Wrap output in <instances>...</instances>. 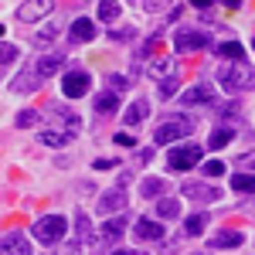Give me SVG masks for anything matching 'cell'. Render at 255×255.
<instances>
[{
	"instance_id": "1",
	"label": "cell",
	"mask_w": 255,
	"mask_h": 255,
	"mask_svg": "<svg viewBox=\"0 0 255 255\" xmlns=\"http://www.w3.org/2000/svg\"><path fill=\"white\" fill-rule=\"evenodd\" d=\"M218 82L228 92H242V89H255V68L249 61H228L218 68Z\"/></svg>"
},
{
	"instance_id": "2",
	"label": "cell",
	"mask_w": 255,
	"mask_h": 255,
	"mask_svg": "<svg viewBox=\"0 0 255 255\" xmlns=\"http://www.w3.org/2000/svg\"><path fill=\"white\" fill-rule=\"evenodd\" d=\"M191 133H194V116L174 113V116H167L157 129H153V143H157V146H167V143L184 139V136H191Z\"/></svg>"
},
{
	"instance_id": "3",
	"label": "cell",
	"mask_w": 255,
	"mask_h": 255,
	"mask_svg": "<svg viewBox=\"0 0 255 255\" xmlns=\"http://www.w3.org/2000/svg\"><path fill=\"white\" fill-rule=\"evenodd\" d=\"M65 232H68V221H65L61 215H44V218H38V221L31 225V235L38 238V242H44V245L61 242Z\"/></svg>"
},
{
	"instance_id": "4",
	"label": "cell",
	"mask_w": 255,
	"mask_h": 255,
	"mask_svg": "<svg viewBox=\"0 0 255 255\" xmlns=\"http://www.w3.org/2000/svg\"><path fill=\"white\" fill-rule=\"evenodd\" d=\"M44 129H55V133H61V136H75L82 129V119L79 113H72L68 106H51V113H48V126Z\"/></svg>"
},
{
	"instance_id": "5",
	"label": "cell",
	"mask_w": 255,
	"mask_h": 255,
	"mask_svg": "<svg viewBox=\"0 0 255 255\" xmlns=\"http://www.w3.org/2000/svg\"><path fill=\"white\" fill-rule=\"evenodd\" d=\"M167 167H170V170H191V167H201V146H194V143L170 146V153H167Z\"/></svg>"
},
{
	"instance_id": "6",
	"label": "cell",
	"mask_w": 255,
	"mask_h": 255,
	"mask_svg": "<svg viewBox=\"0 0 255 255\" xmlns=\"http://www.w3.org/2000/svg\"><path fill=\"white\" fill-rule=\"evenodd\" d=\"M174 44L180 55L184 51H197V48H211V34L197 31V27H180V31H174Z\"/></svg>"
},
{
	"instance_id": "7",
	"label": "cell",
	"mask_w": 255,
	"mask_h": 255,
	"mask_svg": "<svg viewBox=\"0 0 255 255\" xmlns=\"http://www.w3.org/2000/svg\"><path fill=\"white\" fill-rule=\"evenodd\" d=\"M89 85H92V75H89L85 68H72V72H65V79H61V92H65V99H82L89 92Z\"/></svg>"
},
{
	"instance_id": "8",
	"label": "cell",
	"mask_w": 255,
	"mask_h": 255,
	"mask_svg": "<svg viewBox=\"0 0 255 255\" xmlns=\"http://www.w3.org/2000/svg\"><path fill=\"white\" fill-rule=\"evenodd\" d=\"M180 194L187 197V201H197V204H211V201L221 197V191L211 187V184H204V180H187V184L180 187Z\"/></svg>"
},
{
	"instance_id": "9",
	"label": "cell",
	"mask_w": 255,
	"mask_h": 255,
	"mask_svg": "<svg viewBox=\"0 0 255 255\" xmlns=\"http://www.w3.org/2000/svg\"><path fill=\"white\" fill-rule=\"evenodd\" d=\"M126 204H129V197L123 194V187H113V191H106V194L99 197V215H123L126 211Z\"/></svg>"
},
{
	"instance_id": "10",
	"label": "cell",
	"mask_w": 255,
	"mask_h": 255,
	"mask_svg": "<svg viewBox=\"0 0 255 255\" xmlns=\"http://www.w3.org/2000/svg\"><path fill=\"white\" fill-rule=\"evenodd\" d=\"M55 10V3L51 0H38V3H24V7H17V20H24V24H34V20L48 17Z\"/></svg>"
},
{
	"instance_id": "11",
	"label": "cell",
	"mask_w": 255,
	"mask_h": 255,
	"mask_svg": "<svg viewBox=\"0 0 255 255\" xmlns=\"http://www.w3.org/2000/svg\"><path fill=\"white\" fill-rule=\"evenodd\" d=\"M146 72H150V75H153L157 82H167V79H174V75H177V61H174V58H163V55H157V58L146 61Z\"/></svg>"
},
{
	"instance_id": "12",
	"label": "cell",
	"mask_w": 255,
	"mask_h": 255,
	"mask_svg": "<svg viewBox=\"0 0 255 255\" xmlns=\"http://www.w3.org/2000/svg\"><path fill=\"white\" fill-rule=\"evenodd\" d=\"M0 255H31L27 249V235L24 232H10L0 238Z\"/></svg>"
},
{
	"instance_id": "13",
	"label": "cell",
	"mask_w": 255,
	"mask_h": 255,
	"mask_svg": "<svg viewBox=\"0 0 255 255\" xmlns=\"http://www.w3.org/2000/svg\"><path fill=\"white\" fill-rule=\"evenodd\" d=\"M61 65H65V55H58V51H51V55H41L38 61H34V72H38V79H51L55 72H61Z\"/></svg>"
},
{
	"instance_id": "14",
	"label": "cell",
	"mask_w": 255,
	"mask_h": 255,
	"mask_svg": "<svg viewBox=\"0 0 255 255\" xmlns=\"http://www.w3.org/2000/svg\"><path fill=\"white\" fill-rule=\"evenodd\" d=\"M133 235L143 238V242L163 238V221H153V218H136V225H133Z\"/></svg>"
},
{
	"instance_id": "15",
	"label": "cell",
	"mask_w": 255,
	"mask_h": 255,
	"mask_svg": "<svg viewBox=\"0 0 255 255\" xmlns=\"http://www.w3.org/2000/svg\"><path fill=\"white\" fill-rule=\"evenodd\" d=\"M218 92H215V85H191L187 92H184V102L187 106H208V102H215Z\"/></svg>"
},
{
	"instance_id": "16",
	"label": "cell",
	"mask_w": 255,
	"mask_h": 255,
	"mask_svg": "<svg viewBox=\"0 0 255 255\" xmlns=\"http://www.w3.org/2000/svg\"><path fill=\"white\" fill-rule=\"evenodd\" d=\"M242 242H245L242 232H235V228H218L215 235H211V249H238Z\"/></svg>"
},
{
	"instance_id": "17",
	"label": "cell",
	"mask_w": 255,
	"mask_h": 255,
	"mask_svg": "<svg viewBox=\"0 0 255 255\" xmlns=\"http://www.w3.org/2000/svg\"><path fill=\"white\" fill-rule=\"evenodd\" d=\"M96 38V24L89 17H75L72 20V41L75 44H82V41H92Z\"/></svg>"
},
{
	"instance_id": "18",
	"label": "cell",
	"mask_w": 255,
	"mask_h": 255,
	"mask_svg": "<svg viewBox=\"0 0 255 255\" xmlns=\"http://www.w3.org/2000/svg\"><path fill=\"white\" fill-rule=\"evenodd\" d=\"M215 55L218 58H228V61H245V44L225 41V44H215Z\"/></svg>"
},
{
	"instance_id": "19",
	"label": "cell",
	"mask_w": 255,
	"mask_h": 255,
	"mask_svg": "<svg viewBox=\"0 0 255 255\" xmlns=\"http://www.w3.org/2000/svg\"><path fill=\"white\" fill-rule=\"evenodd\" d=\"M146 113H150V102H146V99H136V102H133V106L126 109L123 123H126V126H139V123L146 119Z\"/></svg>"
},
{
	"instance_id": "20",
	"label": "cell",
	"mask_w": 255,
	"mask_h": 255,
	"mask_svg": "<svg viewBox=\"0 0 255 255\" xmlns=\"http://www.w3.org/2000/svg\"><path fill=\"white\" fill-rule=\"evenodd\" d=\"M34 89H41V79L34 68H24L17 79H14V92H34Z\"/></svg>"
},
{
	"instance_id": "21",
	"label": "cell",
	"mask_w": 255,
	"mask_h": 255,
	"mask_svg": "<svg viewBox=\"0 0 255 255\" xmlns=\"http://www.w3.org/2000/svg\"><path fill=\"white\" fill-rule=\"evenodd\" d=\"M139 194H143V197H153V201H160V197L167 194V184H163V177H146V180L139 184Z\"/></svg>"
},
{
	"instance_id": "22",
	"label": "cell",
	"mask_w": 255,
	"mask_h": 255,
	"mask_svg": "<svg viewBox=\"0 0 255 255\" xmlns=\"http://www.w3.org/2000/svg\"><path fill=\"white\" fill-rule=\"evenodd\" d=\"M126 221H129V218L113 215L109 221H106V225H102V238H106V242H113V238H119L123 232H126Z\"/></svg>"
},
{
	"instance_id": "23",
	"label": "cell",
	"mask_w": 255,
	"mask_h": 255,
	"mask_svg": "<svg viewBox=\"0 0 255 255\" xmlns=\"http://www.w3.org/2000/svg\"><path fill=\"white\" fill-rule=\"evenodd\" d=\"M119 106V96H113V92H99L96 96V113L99 116H113Z\"/></svg>"
},
{
	"instance_id": "24",
	"label": "cell",
	"mask_w": 255,
	"mask_h": 255,
	"mask_svg": "<svg viewBox=\"0 0 255 255\" xmlns=\"http://www.w3.org/2000/svg\"><path fill=\"white\" fill-rule=\"evenodd\" d=\"M232 191L235 194H255V174H245V170L235 174L232 177Z\"/></svg>"
},
{
	"instance_id": "25",
	"label": "cell",
	"mask_w": 255,
	"mask_h": 255,
	"mask_svg": "<svg viewBox=\"0 0 255 255\" xmlns=\"http://www.w3.org/2000/svg\"><path fill=\"white\" fill-rule=\"evenodd\" d=\"M208 221H211V218L204 215V211H197V215H191L187 218V221H184V235H201V232H204V228H208Z\"/></svg>"
},
{
	"instance_id": "26",
	"label": "cell",
	"mask_w": 255,
	"mask_h": 255,
	"mask_svg": "<svg viewBox=\"0 0 255 255\" xmlns=\"http://www.w3.org/2000/svg\"><path fill=\"white\" fill-rule=\"evenodd\" d=\"M157 215L160 218H177L180 215V201H177V197H160L157 201Z\"/></svg>"
},
{
	"instance_id": "27",
	"label": "cell",
	"mask_w": 255,
	"mask_h": 255,
	"mask_svg": "<svg viewBox=\"0 0 255 255\" xmlns=\"http://www.w3.org/2000/svg\"><path fill=\"white\" fill-rule=\"evenodd\" d=\"M232 136H235V133H232L228 126H218L215 133H211V139H208V146H211V150H221V146L232 143Z\"/></svg>"
},
{
	"instance_id": "28",
	"label": "cell",
	"mask_w": 255,
	"mask_h": 255,
	"mask_svg": "<svg viewBox=\"0 0 255 255\" xmlns=\"http://www.w3.org/2000/svg\"><path fill=\"white\" fill-rule=\"evenodd\" d=\"M75 235H79V242H89L92 238V225H89V215L85 211L75 215Z\"/></svg>"
},
{
	"instance_id": "29",
	"label": "cell",
	"mask_w": 255,
	"mask_h": 255,
	"mask_svg": "<svg viewBox=\"0 0 255 255\" xmlns=\"http://www.w3.org/2000/svg\"><path fill=\"white\" fill-rule=\"evenodd\" d=\"M38 123H41V113H38V109H24V113H17V126H20V129L38 126Z\"/></svg>"
},
{
	"instance_id": "30",
	"label": "cell",
	"mask_w": 255,
	"mask_h": 255,
	"mask_svg": "<svg viewBox=\"0 0 255 255\" xmlns=\"http://www.w3.org/2000/svg\"><path fill=\"white\" fill-rule=\"evenodd\" d=\"M41 143H44V146H65L68 136H61V133H55V129H41Z\"/></svg>"
},
{
	"instance_id": "31",
	"label": "cell",
	"mask_w": 255,
	"mask_h": 255,
	"mask_svg": "<svg viewBox=\"0 0 255 255\" xmlns=\"http://www.w3.org/2000/svg\"><path fill=\"white\" fill-rule=\"evenodd\" d=\"M177 85H180V82H177V75H174V79H167V82H160V89H157L160 99H174L177 96Z\"/></svg>"
},
{
	"instance_id": "32",
	"label": "cell",
	"mask_w": 255,
	"mask_h": 255,
	"mask_svg": "<svg viewBox=\"0 0 255 255\" xmlns=\"http://www.w3.org/2000/svg\"><path fill=\"white\" fill-rule=\"evenodd\" d=\"M201 170H204L208 177H221V174H225V163H221V160H204Z\"/></svg>"
},
{
	"instance_id": "33",
	"label": "cell",
	"mask_w": 255,
	"mask_h": 255,
	"mask_svg": "<svg viewBox=\"0 0 255 255\" xmlns=\"http://www.w3.org/2000/svg\"><path fill=\"white\" fill-rule=\"evenodd\" d=\"M106 85H109L106 92H113V96H119V92H126V79H123V75H109V79H106Z\"/></svg>"
},
{
	"instance_id": "34",
	"label": "cell",
	"mask_w": 255,
	"mask_h": 255,
	"mask_svg": "<svg viewBox=\"0 0 255 255\" xmlns=\"http://www.w3.org/2000/svg\"><path fill=\"white\" fill-rule=\"evenodd\" d=\"M99 17L102 20H116L119 17V3H99Z\"/></svg>"
},
{
	"instance_id": "35",
	"label": "cell",
	"mask_w": 255,
	"mask_h": 255,
	"mask_svg": "<svg viewBox=\"0 0 255 255\" xmlns=\"http://www.w3.org/2000/svg\"><path fill=\"white\" fill-rule=\"evenodd\" d=\"M55 38H58V27H55V24H44V31H38V34H34V41H38V44L55 41Z\"/></svg>"
},
{
	"instance_id": "36",
	"label": "cell",
	"mask_w": 255,
	"mask_h": 255,
	"mask_svg": "<svg viewBox=\"0 0 255 255\" xmlns=\"http://www.w3.org/2000/svg\"><path fill=\"white\" fill-rule=\"evenodd\" d=\"M10 58H17V48H14V44H7V41H0V65H3V61H10Z\"/></svg>"
},
{
	"instance_id": "37",
	"label": "cell",
	"mask_w": 255,
	"mask_h": 255,
	"mask_svg": "<svg viewBox=\"0 0 255 255\" xmlns=\"http://www.w3.org/2000/svg\"><path fill=\"white\" fill-rule=\"evenodd\" d=\"M113 38H116V41H133V38H136V31H133V27H119V31H113Z\"/></svg>"
},
{
	"instance_id": "38",
	"label": "cell",
	"mask_w": 255,
	"mask_h": 255,
	"mask_svg": "<svg viewBox=\"0 0 255 255\" xmlns=\"http://www.w3.org/2000/svg\"><path fill=\"white\" fill-rule=\"evenodd\" d=\"M238 167H249V170H255V150L242 153V157H238Z\"/></svg>"
},
{
	"instance_id": "39",
	"label": "cell",
	"mask_w": 255,
	"mask_h": 255,
	"mask_svg": "<svg viewBox=\"0 0 255 255\" xmlns=\"http://www.w3.org/2000/svg\"><path fill=\"white\" fill-rule=\"evenodd\" d=\"M92 167H96V170H113V167H119V160H106V157H99Z\"/></svg>"
},
{
	"instance_id": "40",
	"label": "cell",
	"mask_w": 255,
	"mask_h": 255,
	"mask_svg": "<svg viewBox=\"0 0 255 255\" xmlns=\"http://www.w3.org/2000/svg\"><path fill=\"white\" fill-rule=\"evenodd\" d=\"M116 143H119V146H133V143H136V139L129 136V133H116Z\"/></svg>"
},
{
	"instance_id": "41",
	"label": "cell",
	"mask_w": 255,
	"mask_h": 255,
	"mask_svg": "<svg viewBox=\"0 0 255 255\" xmlns=\"http://www.w3.org/2000/svg\"><path fill=\"white\" fill-rule=\"evenodd\" d=\"M109 255H133V249H116V252H109Z\"/></svg>"
},
{
	"instance_id": "42",
	"label": "cell",
	"mask_w": 255,
	"mask_h": 255,
	"mask_svg": "<svg viewBox=\"0 0 255 255\" xmlns=\"http://www.w3.org/2000/svg\"><path fill=\"white\" fill-rule=\"evenodd\" d=\"M191 255H211V252H191Z\"/></svg>"
},
{
	"instance_id": "43",
	"label": "cell",
	"mask_w": 255,
	"mask_h": 255,
	"mask_svg": "<svg viewBox=\"0 0 255 255\" xmlns=\"http://www.w3.org/2000/svg\"><path fill=\"white\" fill-rule=\"evenodd\" d=\"M252 44H255V41H252Z\"/></svg>"
}]
</instances>
